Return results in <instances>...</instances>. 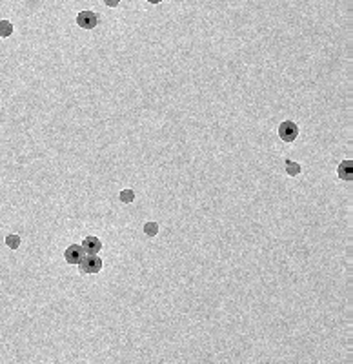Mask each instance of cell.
<instances>
[{"label":"cell","mask_w":353,"mask_h":364,"mask_svg":"<svg viewBox=\"0 0 353 364\" xmlns=\"http://www.w3.org/2000/svg\"><path fill=\"white\" fill-rule=\"evenodd\" d=\"M144 233L148 237H155L158 233V224L157 222H146L144 224Z\"/></svg>","instance_id":"10"},{"label":"cell","mask_w":353,"mask_h":364,"mask_svg":"<svg viewBox=\"0 0 353 364\" xmlns=\"http://www.w3.org/2000/svg\"><path fill=\"white\" fill-rule=\"evenodd\" d=\"M13 24L9 20H0V39H7L13 33Z\"/></svg>","instance_id":"8"},{"label":"cell","mask_w":353,"mask_h":364,"mask_svg":"<svg viewBox=\"0 0 353 364\" xmlns=\"http://www.w3.org/2000/svg\"><path fill=\"white\" fill-rule=\"evenodd\" d=\"M337 175L341 180H352L353 179V160H342L337 168Z\"/></svg>","instance_id":"6"},{"label":"cell","mask_w":353,"mask_h":364,"mask_svg":"<svg viewBox=\"0 0 353 364\" xmlns=\"http://www.w3.org/2000/svg\"><path fill=\"white\" fill-rule=\"evenodd\" d=\"M279 137L284 142H293V140L299 137V126L293 120H284V122L279 126Z\"/></svg>","instance_id":"2"},{"label":"cell","mask_w":353,"mask_h":364,"mask_svg":"<svg viewBox=\"0 0 353 364\" xmlns=\"http://www.w3.org/2000/svg\"><path fill=\"white\" fill-rule=\"evenodd\" d=\"M284 168H286V173L290 175V177H297V175L303 171L301 164H299V162H293V160H290V158H288L286 162H284Z\"/></svg>","instance_id":"7"},{"label":"cell","mask_w":353,"mask_h":364,"mask_svg":"<svg viewBox=\"0 0 353 364\" xmlns=\"http://www.w3.org/2000/svg\"><path fill=\"white\" fill-rule=\"evenodd\" d=\"M118 199H120V202H124V204H129V202L135 201V191L133 190H122L120 193H118Z\"/></svg>","instance_id":"9"},{"label":"cell","mask_w":353,"mask_h":364,"mask_svg":"<svg viewBox=\"0 0 353 364\" xmlns=\"http://www.w3.org/2000/svg\"><path fill=\"white\" fill-rule=\"evenodd\" d=\"M77 24H79L82 29H95L97 24H99V17L97 13L90 11V9H84L77 15Z\"/></svg>","instance_id":"3"},{"label":"cell","mask_w":353,"mask_h":364,"mask_svg":"<svg viewBox=\"0 0 353 364\" xmlns=\"http://www.w3.org/2000/svg\"><path fill=\"white\" fill-rule=\"evenodd\" d=\"M82 250H84L86 255H97V253L102 250V241L99 239V237H93V235H88L82 241Z\"/></svg>","instance_id":"5"},{"label":"cell","mask_w":353,"mask_h":364,"mask_svg":"<svg viewBox=\"0 0 353 364\" xmlns=\"http://www.w3.org/2000/svg\"><path fill=\"white\" fill-rule=\"evenodd\" d=\"M84 255L86 253L80 244H71V246H67V250L64 252V259H66L67 264H79Z\"/></svg>","instance_id":"4"},{"label":"cell","mask_w":353,"mask_h":364,"mask_svg":"<svg viewBox=\"0 0 353 364\" xmlns=\"http://www.w3.org/2000/svg\"><path fill=\"white\" fill-rule=\"evenodd\" d=\"M6 244L9 248H11V250H17L18 246H20V237L18 235H15V233H11V235H7L6 237Z\"/></svg>","instance_id":"11"},{"label":"cell","mask_w":353,"mask_h":364,"mask_svg":"<svg viewBox=\"0 0 353 364\" xmlns=\"http://www.w3.org/2000/svg\"><path fill=\"white\" fill-rule=\"evenodd\" d=\"M79 266H80V273L84 275L99 273L102 269V259L99 255H84L82 260L79 262Z\"/></svg>","instance_id":"1"},{"label":"cell","mask_w":353,"mask_h":364,"mask_svg":"<svg viewBox=\"0 0 353 364\" xmlns=\"http://www.w3.org/2000/svg\"><path fill=\"white\" fill-rule=\"evenodd\" d=\"M104 4H106L107 7H117L118 4H120V0H104Z\"/></svg>","instance_id":"12"},{"label":"cell","mask_w":353,"mask_h":364,"mask_svg":"<svg viewBox=\"0 0 353 364\" xmlns=\"http://www.w3.org/2000/svg\"><path fill=\"white\" fill-rule=\"evenodd\" d=\"M148 2H150V4H160L162 0H148Z\"/></svg>","instance_id":"13"}]
</instances>
